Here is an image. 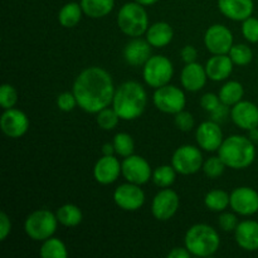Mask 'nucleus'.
<instances>
[{
    "label": "nucleus",
    "mask_w": 258,
    "mask_h": 258,
    "mask_svg": "<svg viewBox=\"0 0 258 258\" xmlns=\"http://www.w3.org/2000/svg\"><path fill=\"white\" fill-rule=\"evenodd\" d=\"M78 106L87 113H97L112 105L115 85L110 73L101 67H88L75 80L72 88Z\"/></svg>",
    "instance_id": "obj_1"
},
{
    "label": "nucleus",
    "mask_w": 258,
    "mask_h": 258,
    "mask_svg": "<svg viewBox=\"0 0 258 258\" xmlns=\"http://www.w3.org/2000/svg\"><path fill=\"white\" fill-rule=\"evenodd\" d=\"M148 105V93L136 81H126L115 91L112 107L121 120L131 121L140 117Z\"/></svg>",
    "instance_id": "obj_2"
},
{
    "label": "nucleus",
    "mask_w": 258,
    "mask_h": 258,
    "mask_svg": "<svg viewBox=\"0 0 258 258\" xmlns=\"http://www.w3.org/2000/svg\"><path fill=\"white\" fill-rule=\"evenodd\" d=\"M218 156L223 160L227 168L242 170L253 164L256 159V148L249 138L231 135L222 143L221 148L218 149Z\"/></svg>",
    "instance_id": "obj_3"
},
{
    "label": "nucleus",
    "mask_w": 258,
    "mask_h": 258,
    "mask_svg": "<svg viewBox=\"0 0 258 258\" xmlns=\"http://www.w3.org/2000/svg\"><path fill=\"white\" fill-rule=\"evenodd\" d=\"M184 243L191 256L211 257L221 247V238L216 229L206 223L191 226L186 231Z\"/></svg>",
    "instance_id": "obj_4"
},
{
    "label": "nucleus",
    "mask_w": 258,
    "mask_h": 258,
    "mask_svg": "<svg viewBox=\"0 0 258 258\" xmlns=\"http://www.w3.org/2000/svg\"><path fill=\"white\" fill-rule=\"evenodd\" d=\"M117 25L123 34L138 38L145 34L149 28V17L144 5L130 2L120 8L117 14Z\"/></svg>",
    "instance_id": "obj_5"
},
{
    "label": "nucleus",
    "mask_w": 258,
    "mask_h": 258,
    "mask_svg": "<svg viewBox=\"0 0 258 258\" xmlns=\"http://www.w3.org/2000/svg\"><path fill=\"white\" fill-rule=\"evenodd\" d=\"M58 218L48 209H39L27 217L24 222V231L30 239L44 242L53 237L58 227Z\"/></svg>",
    "instance_id": "obj_6"
},
{
    "label": "nucleus",
    "mask_w": 258,
    "mask_h": 258,
    "mask_svg": "<svg viewBox=\"0 0 258 258\" xmlns=\"http://www.w3.org/2000/svg\"><path fill=\"white\" fill-rule=\"evenodd\" d=\"M174 75L171 60L165 55H151L143 67V77L148 86L153 88L169 85Z\"/></svg>",
    "instance_id": "obj_7"
},
{
    "label": "nucleus",
    "mask_w": 258,
    "mask_h": 258,
    "mask_svg": "<svg viewBox=\"0 0 258 258\" xmlns=\"http://www.w3.org/2000/svg\"><path fill=\"white\" fill-rule=\"evenodd\" d=\"M153 101L159 111L169 115H175L185 108L186 97L181 88L173 85H165L156 88Z\"/></svg>",
    "instance_id": "obj_8"
},
{
    "label": "nucleus",
    "mask_w": 258,
    "mask_h": 258,
    "mask_svg": "<svg viewBox=\"0 0 258 258\" xmlns=\"http://www.w3.org/2000/svg\"><path fill=\"white\" fill-rule=\"evenodd\" d=\"M203 154L201 149L193 145H181L174 151L171 165L181 175H191L203 168Z\"/></svg>",
    "instance_id": "obj_9"
},
{
    "label": "nucleus",
    "mask_w": 258,
    "mask_h": 258,
    "mask_svg": "<svg viewBox=\"0 0 258 258\" xmlns=\"http://www.w3.org/2000/svg\"><path fill=\"white\" fill-rule=\"evenodd\" d=\"M180 199L178 193L170 188H163L153 199L151 213L154 218L160 222H166L173 218L179 209Z\"/></svg>",
    "instance_id": "obj_10"
},
{
    "label": "nucleus",
    "mask_w": 258,
    "mask_h": 258,
    "mask_svg": "<svg viewBox=\"0 0 258 258\" xmlns=\"http://www.w3.org/2000/svg\"><path fill=\"white\" fill-rule=\"evenodd\" d=\"M140 186L128 181L118 185L113 191V202L116 206L126 212L139 211L145 203V193Z\"/></svg>",
    "instance_id": "obj_11"
},
{
    "label": "nucleus",
    "mask_w": 258,
    "mask_h": 258,
    "mask_svg": "<svg viewBox=\"0 0 258 258\" xmlns=\"http://www.w3.org/2000/svg\"><path fill=\"white\" fill-rule=\"evenodd\" d=\"M121 171L126 181L138 185H144L153 176L150 164L140 155H130L121 163Z\"/></svg>",
    "instance_id": "obj_12"
},
{
    "label": "nucleus",
    "mask_w": 258,
    "mask_h": 258,
    "mask_svg": "<svg viewBox=\"0 0 258 258\" xmlns=\"http://www.w3.org/2000/svg\"><path fill=\"white\" fill-rule=\"evenodd\" d=\"M204 44L212 54H228L233 47V34L222 24H214L204 34Z\"/></svg>",
    "instance_id": "obj_13"
},
{
    "label": "nucleus",
    "mask_w": 258,
    "mask_h": 258,
    "mask_svg": "<svg viewBox=\"0 0 258 258\" xmlns=\"http://www.w3.org/2000/svg\"><path fill=\"white\" fill-rule=\"evenodd\" d=\"M0 127L8 138L19 139L28 133L29 118L23 111L18 108H8V110H4L0 117Z\"/></svg>",
    "instance_id": "obj_14"
},
{
    "label": "nucleus",
    "mask_w": 258,
    "mask_h": 258,
    "mask_svg": "<svg viewBox=\"0 0 258 258\" xmlns=\"http://www.w3.org/2000/svg\"><path fill=\"white\" fill-rule=\"evenodd\" d=\"M196 139L198 146L204 151L213 153L218 151L223 143V131L217 121H204L198 126L196 133Z\"/></svg>",
    "instance_id": "obj_15"
},
{
    "label": "nucleus",
    "mask_w": 258,
    "mask_h": 258,
    "mask_svg": "<svg viewBox=\"0 0 258 258\" xmlns=\"http://www.w3.org/2000/svg\"><path fill=\"white\" fill-rule=\"evenodd\" d=\"M232 211L241 216L249 217L258 212V191L249 186H239L231 193Z\"/></svg>",
    "instance_id": "obj_16"
},
{
    "label": "nucleus",
    "mask_w": 258,
    "mask_h": 258,
    "mask_svg": "<svg viewBox=\"0 0 258 258\" xmlns=\"http://www.w3.org/2000/svg\"><path fill=\"white\" fill-rule=\"evenodd\" d=\"M231 117L234 125L242 130H253L258 127V106L251 101H239L232 106Z\"/></svg>",
    "instance_id": "obj_17"
},
{
    "label": "nucleus",
    "mask_w": 258,
    "mask_h": 258,
    "mask_svg": "<svg viewBox=\"0 0 258 258\" xmlns=\"http://www.w3.org/2000/svg\"><path fill=\"white\" fill-rule=\"evenodd\" d=\"M121 171V163L113 155H102L93 166V176L96 181L102 185H110L118 179Z\"/></svg>",
    "instance_id": "obj_18"
},
{
    "label": "nucleus",
    "mask_w": 258,
    "mask_h": 258,
    "mask_svg": "<svg viewBox=\"0 0 258 258\" xmlns=\"http://www.w3.org/2000/svg\"><path fill=\"white\" fill-rule=\"evenodd\" d=\"M218 9L228 19L243 22L253 14L254 3L253 0H218Z\"/></svg>",
    "instance_id": "obj_19"
},
{
    "label": "nucleus",
    "mask_w": 258,
    "mask_h": 258,
    "mask_svg": "<svg viewBox=\"0 0 258 258\" xmlns=\"http://www.w3.org/2000/svg\"><path fill=\"white\" fill-rule=\"evenodd\" d=\"M237 244L247 252L258 251V222L247 219L239 222L234 231Z\"/></svg>",
    "instance_id": "obj_20"
},
{
    "label": "nucleus",
    "mask_w": 258,
    "mask_h": 258,
    "mask_svg": "<svg viewBox=\"0 0 258 258\" xmlns=\"http://www.w3.org/2000/svg\"><path fill=\"white\" fill-rule=\"evenodd\" d=\"M206 67L197 62L186 63L180 75L181 86L189 92H198L207 83Z\"/></svg>",
    "instance_id": "obj_21"
},
{
    "label": "nucleus",
    "mask_w": 258,
    "mask_h": 258,
    "mask_svg": "<svg viewBox=\"0 0 258 258\" xmlns=\"http://www.w3.org/2000/svg\"><path fill=\"white\" fill-rule=\"evenodd\" d=\"M151 57V44L148 40L134 38L123 48V58L134 67H140Z\"/></svg>",
    "instance_id": "obj_22"
},
{
    "label": "nucleus",
    "mask_w": 258,
    "mask_h": 258,
    "mask_svg": "<svg viewBox=\"0 0 258 258\" xmlns=\"http://www.w3.org/2000/svg\"><path fill=\"white\" fill-rule=\"evenodd\" d=\"M233 64L228 54H213V57L207 60V76L214 82H221L232 75Z\"/></svg>",
    "instance_id": "obj_23"
},
{
    "label": "nucleus",
    "mask_w": 258,
    "mask_h": 258,
    "mask_svg": "<svg viewBox=\"0 0 258 258\" xmlns=\"http://www.w3.org/2000/svg\"><path fill=\"white\" fill-rule=\"evenodd\" d=\"M146 40L154 48H164L173 40L174 30L169 23L156 22L149 25L145 33Z\"/></svg>",
    "instance_id": "obj_24"
},
{
    "label": "nucleus",
    "mask_w": 258,
    "mask_h": 258,
    "mask_svg": "<svg viewBox=\"0 0 258 258\" xmlns=\"http://www.w3.org/2000/svg\"><path fill=\"white\" fill-rule=\"evenodd\" d=\"M83 14L92 19L107 17L115 7V0H81Z\"/></svg>",
    "instance_id": "obj_25"
},
{
    "label": "nucleus",
    "mask_w": 258,
    "mask_h": 258,
    "mask_svg": "<svg viewBox=\"0 0 258 258\" xmlns=\"http://www.w3.org/2000/svg\"><path fill=\"white\" fill-rule=\"evenodd\" d=\"M83 10L81 3L71 2L63 5L58 13V22L64 28H73L81 22Z\"/></svg>",
    "instance_id": "obj_26"
},
{
    "label": "nucleus",
    "mask_w": 258,
    "mask_h": 258,
    "mask_svg": "<svg viewBox=\"0 0 258 258\" xmlns=\"http://www.w3.org/2000/svg\"><path fill=\"white\" fill-rule=\"evenodd\" d=\"M243 85L238 81H228V82L222 86L218 93L221 102L227 106H234L236 103H238L243 98Z\"/></svg>",
    "instance_id": "obj_27"
},
{
    "label": "nucleus",
    "mask_w": 258,
    "mask_h": 258,
    "mask_svg": "<svg viewBox=\"0 0 258 258\" xmlns=\"http://www.w3.org/2000/svg\"><path fill=\"white\" fill-rule=\"evenodd\" d=\"M55 216H57L58 222L62 226L68 227V228L77 227L83 219L82 211L75 204H64V206H62L60 208H58Z\"/></svg>",
    "instance_id": "obj_28"
},
{
    "label": "nucleus",
    "mask_w": 258,
    "mask_h": 258,
    "mask_svg": "<svg viewBox=\"0 0 258 258\" xmlns=\"http://www.w3.org/2000/svg\"><path fill=\"white\" fill-rule=\"evenodd\" d=\"M204 204L212 212H223L231 206V194L221 189H214L206 194Z\"/></svg>",
    "instance_id": "obj_29"
},
{
    "label": "nucleus",
    "mask_w": 258,
    "mask_h": 258,
    "mask_svg": "<svg viewBox=\"0 0 258 258\" xmlns=\"http://www.w3.org/2000/svg\"><path fill=\"white\" fill-rule=\"evenodd\" d=\"M39 254L43 258H67L68 251L66 244L59 238L50 237L43 242Z\"/></svg>",
    "instance_id": "obj_30"
},
{
    "label": "nucleus",
    "mask_w": 258,
    "mask_h": 258,
    "mask_svg": "<svg viewBox=\"0 0 258 258\" xmlns=\"http://www.w3.org/2000/svg\"><path fill=\"white\" fill-rule=\"evenodd\" d=\"M154 184L159 188H169L176 179V170L173 165H160L153 171Z\"/></svg>",
    "instance_id": "obj_31"
},
{
    "label": "nucleus",
    "mask_w": 258,
    "mask_h": 258,
    "mask_svg": "<svg viewBox=\"0 0 258 258\" xmlns=\"http://www.w3.org/2000/svg\"><path fill=\"white\" fill-rule=\"evenodd\" d=\"M112 144L115 146L116 154L118 156H122V158L133 155L134 150H135V141H134L133 136L127 133L116 134Z\"/></svg>",
    "instance_id": "obj_32"
},
{
    "label": "nucleus",
    "mask_w": 258,
    "mask_h": 258,
    "mask_svg": "<svg viewBox=\"0 0 258 258\" xmlns=\"http://www.w3.org/2000/svg\"><path fill=\"white\" fill-rule=\"evenodd\" d=\"M228 55L231 57L232 62L236 66H243L249 64L253 59V52H252L251 48L247 44H233V47L229 50Z\"/></svg>",
    "instance_id": "obj_33"
},
{
    "label": "nucleus",
    "mask_w": 258,
    "mask_h": 258,
    "mask_svg": "<svg viewBox=\"0 0 258 258\" xmlns=\"http://www.w3.org/2000/svg\"><path fill=\"white\" fill-rule=\"evenodd\" d=\"M96 115H97L96 116V122H97L98 127L106 131L113 130L118 125V121L121 120L120 116H118V113L116 112L113 107L103 108V110H101Z\"/></svg>",
    "instance_id": "obj_34"
},
{
    "label": "nucleus",
    "mask_w": 258,
    "mask_h": 258,
    "mask_svg": "<svg viewBox=\"0 0 258 258\" xmlns=\"http://www.w3.org/2000/svg\"><path fill=\"white\" fill-rule=\"evenodd\" d=\"M226 168V164L223 163V160L219 156H212V158H208L204 161L202 169H203V173L209 179H217L223 175Z\"/></svg>",
    "instance_id": "obj_35"
},
{
    "label": "nucleus",
    "mask_w": 258,
    "mask_h": 258,
    "mask_svg": "<svg viewBox=\"0 0 258 258\" xmlns=\"http://www.w3.org/2000/svg\"><path fill=\"white\" fill-rule=\"evenodd\" d=\"M18 102V92L14 86L4 83L0 87V105L4 110L13 108Z\"/></svg>",
    "instance_id": "obj_36"
},
{
    "label": "nucleus",
    "mask_w": 258,
    "mask_h": 258,
    "mask_svg": "<svg viewBox=\"0 0 258 258\" xmlns=\"http://www.w3.org/2000/svg\"><path fill=\"white\" fill-rule=\"evenodd\" d=\"M242 34L249 43H258V19L254 17L247 18L242 22Z\"/></svg>",
    "instance_id": "obj_37"
},
{
    "label": "nucleus",
    "mask_w": 258,
    "mask_h": 258,
    "mask_svg": "<svg viewBox=\"0 0 258 258\" xmlns=\"http://www.w3.org/2000/svg\"><path fill=\"white\" fill-rule=\"evenodd\" d=\"M55 102H57V107L63 112H71L75 110L76 106H78L77 98H76L73 91L72 92H62L60 95H58Z\"/></svg>",
    "instance_id": "obj_38"
},
{
    "label": "nucleus",
    "mask_w": 258,
    "mask_h": 258,
    "mask_svg": "<svg viewBox=\"0 0 258 258\" xmlns=\"http://www.w3.org/2000/svg\"><path fill=\"white\" fill-rule=\"evenodd\" d=\"M174 117V123L176 127L180 131H190L194 127V117L190 112L188 111H180V112L175 113Z\"/></svg>",
    "instance_id": "obj_39"
},
{
    "label": "nucleus",
    "mask_w": 258,
    "mask_h": 258,
    "mask_svg": "<svg viewBox=\"0 0 258 258\" xmlns=\"http://www.w3.org/2000/svg\"><path fill=\"white\" fill-rule=\"evenodd\" d=\"M218 226L222 231L224 232H234L237 226H238V221H237L236 214L233 213H222L218 218Z\"/></svg>",
    "instance_id": "obj_40"
},
{
    "label": "nucleus",
    "mask_w": 258,
    "mask_h": 258,
    "mask_svg": "<svg viewBox=\"0 0 258 258\" xmlns=\"http://www.w3.org/2000/svg\"><path fill=\"white\" fill-rule=\"evenodd\" d=\"M221 103L222 102L219 96L214 95V93H211V92L204 93L201 98L202 107H203L206 111H208V112H213V111L221 105Z\"/></svg>",
    "instance_id": "obj_41"
},
{
    "label": "nucleus",
    "mask_w": 258,
    "mask_h": 258,
    "mask_svg": "<svg viewBox=\"0 0 258 258\" xmlns=\"http://www.w3.org/2000/svg\"><path fill=\"white\" fill-rule=\"evenodd\" d=\"M12 232V221L5 212L0 213V241L4 242Z\"/></svg>",
    "instance_id": "obj_42"
},
{
    "label": "nucleus",
    "mask_w": 258,
    "mask_h": 258,
    "mask_svg": "<svg viewBox=\"0 0 258 258\" xmlns=\"http://www.w3.org/2000/svg\"><path fill=\"white\" fill-rule=\"evenodd\" d=\"M180 57L183 59V62L185 63H191L196 62L197 57H198V50L193 45H184L180 50Z\"/></svg>",
    "instance_id": "obj_43"
},
{
    "label": "nucleus",
    "mask_w": 258,
    "mask_h": 258,
    "mask_svg": "<svg viewBox=\"0 0 258 258\" xmlns=\"http://www.w3.org/2000/svg\"><path fill=\"white\" fill-rule=\"evenodd\" d=\"M228 107L229 106L224 105V103H221V105H219L218 107L213 111V112H211L212 120L217 121V122H218V121L226 120V117L228 116V113H229Z\"/></svg>",
    "instance_id": "obj_44"
},
{
    "label": "nucleus",
    "mask_w": 258,
    "mask_h": 258,
    "mask_svg": "<svg viewBox=\"0 0 258 258\" xmlns=\"http://www.w3.org/2000/svg\"><path fill=\"white\" fill-rule=\"evenodd\" d=\"M191 256L190 252L188 251L186 247L181 248V247H175L174 249H171L168 253V258H189Z\"/></svg>",
    "instance_id": "obj_45"
},
{
    "label": "nucleus",
    "mask_w": 258,
    "mask_h": 258,
    "mask_svg": "<svg viewBox=\"0 0 258 258\" xmlns=\"http://www.w3.org/2000/svg\"><path fill=\"white\" fill-rule=\"evenodd\" d=\"M115 153V146L112 143H107L102 146V155H113Z\"/></svg>",
    "instance_id": "obj_46"
},
{
    "label": "nucleus",
    "mask_w": 258,
    "mask_h": 258,
    "mask_svg": "<svg viewBox=\"0 0 258 258\" xmlns=\"http://www.w3.org/2000/svg\"><path fill=\"white\" fill-rule=\"evenodd\" d=\"M135 2H138L139 4L144 5V7H150V5L156 4L159 0H135Z\"/></svg>",
    "instance_id": "obj_47"
},
{
    "label": "nucleus",
    "mask_w": 258,
    "mask_h": 258,
    "mask_svg": "<svg viewBox=\"0 0 258 258\" xmlns=\"http://www.w3.org/2000/svg\"><path fill=\"white\" fill-rule=\"evenodd\" d=\"M249 139H251L253 143H254V141H258V127L249 131Z\"/></svg>",
    "instance_id": "obj_48"
}]
</instances>
